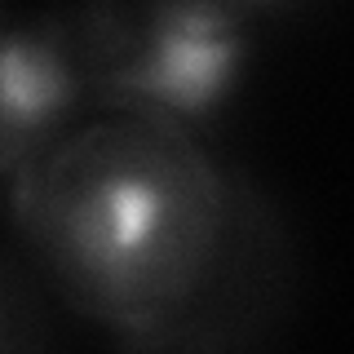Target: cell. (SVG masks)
Here are the masks:
<instances>
[{
    "label": "cell",
    "mask_w": 354,
    "mask_h": 354,
    "mask_svg": "<svg viewBox=\"0 0 354 354\" xmlns=\"http://www.w3.org/2000/svg\"><path fill=\"white\" fill-rule=\"evenodd\" d=\"M84 71L53 27H0V164L31 151L80 102Z\"/></svg>",
    "instance_id": "obj_3"
},
{
    "label": "cell",
    "mask_w": 354,
    "mask_h": 354,
    "mask_svg": "<svg viewBox=\"0 0 354 354\" xmlns=\"http://www.w3.org/2000/svg\"><path fill=\"white\" fill-rule=\"evenodd\" d=\"M173 239V195L160 173L115 160L80 195L75 248L93 279H138L160 270Z\"/></svg>",
    "instance_id": "obj_2"
},
{
    "label": "cell",
    "mask_w": 354,
    "mask_h": 354,
    "mask_svg": "<svg viewBox=\"0 0 354 354\" xmlns=\"http://www.w3.org/2000/svg\"><path fill=\"white\" fill-rule=\"evenodd\" d=\"M248 62V27L230 5H160L138 27L111 84L182 120H208L230 102Z\"/></svg>",
    "instance_id": "obj_1"
},
{
    "label": "cell",
    "mask_w": 354,
    "mask_h": 354,
    "mask_svg": "<svg viewBox=\"0 0 354 354\" xmlns=\"http://www.w3.org/2000/svg\"><path fill=\"white\" fill-rule=\"evenodd\" d=\"M0 341H5V301H0Z\"/></svg>",
    "instance_id": "obj_4"
}]
</instances>
